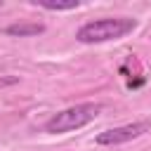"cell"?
I'll use <instances>...</instances> for the list:
<instances>
[{
    "instance_id": "obj_6",
    "label": "cell",
    "mask_w": 151,
    "mask_h": 151,
    "mask_svg": "<svg viewBox=\"0 0 151 151\" xmlns=\"http://www.w3.org/2000/svg\"><path fill=\"white\" fill-rule=\"evenodd\" d=\"M17 78H0V85H14Z\"/></svg>"
},
{
    "instance_id": "obj_3",
    "label": "cell",
    "mask_w": 151,
    "mask_h": 151,
    "mask_svg": "<svg viewBox=\"0 0 151 151\" xmlns=\"http://www.w3.org/2000/svg\"><path fill=\"white\" fill-rule=\"evenodd\" d=\"M149 130H151V120H134V123L118 125V127L99 132L94 137V144H99V146H118V144H125V142H132V139L142 137Z\"/></svg>"
},
{
    "instance_id": "obj_4",
    "label": "cell",
    "mask_w": 151,
    "mask_h": 151,
    "mask_svg": "<svg viewBox=\"0 0 151 151\" xmlns=\"http://www.w3.org/2000/svg\"><path fill=\"white\" fill-rule=\"evenodd\" d=\"M42 31H45V26L38 24V21H19V24H9V26L5 28L7 35H17V38L38 35V33H42Z\"/></svg>"
},
{
    "instance_id": "obj_2",
    "label": "cell",
    "mask_w": 151,
    "mask_h": 151,
    "mask_svg": "<svg viewBox=\"0 0 151 151\" xmlns=\"http://www.w3.org/2000/svg\"><path fill=\"white\" fill-rule=\"evenodd\" d=\"M99 111H101V104H94V101L68 106V109L54 113V116L45 123V132H50V134H64V132L85 127L87 123H92V120L99 116Z\"/></svg>"
},
{
    "instance_id": "obj_5",
    "label": "cell",
    "mask_w": 151,
    "mask_h": 151,
    "mask_svg": "<svg viewBox=\"0 0 151 151\" xmlns=\"http://www.w3.org/2000/svg\"><path fill=\"white\" fill-rule=\"evenodd\" d=\"M42 9H52V12H64V9H76L80 7V0H68V2H35Z\"/></svg>"
},
{
    "instance_id": "obj_1",
    "label": "cell",
    "mask_w": 151,
    "mask_h": 151,
    "mask_svg": "<svg viewBox=\"0 0 151 151\" xmlns=\"http://www.w3.org/2000/svg\"><path fill=\"white\" fill-rule=\"evenodd\" d=\"M137 28V19H127V17H104V19H94L83 24L76 31V40L83 45H94V42H109V40H118L125 38L127 33H132Z\"/></svg>"
}]
</instances>
